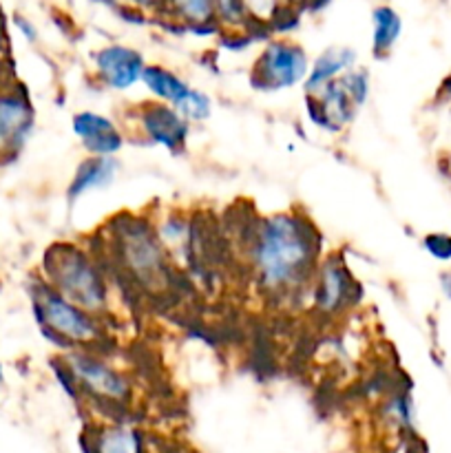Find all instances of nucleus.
Listing matches in <instances>:
<instances>
[{
	"instance_id": "obj_24",
	"label": "nucleus",
	"mask_w": 451,
	"mask_h": 453,
	"mask_svg": "<svg viewBox=\"0 0 451 453\" xmlns=\"http://www.w3.org/2000/svg\"><path fill=\"white\" fill-rule=\"evenodd\" d=\"M423 248L429 257L436 261H451V234L447 233H432L423 237Z\"/></svg>"
},
{
	"instance_id": "obj_21",
	"label": "nucleus",
	"mask_w": 451,
	"mask_h": 453,
	"mask_svg": "<svg viewBox=\"0 0 451 453\" xmlns=\"http://www.w3.org/2000/svg\"><path fill=\"white\" fill-rule=\"evenodd\" d=\"M340 84L348 91V96L352 97V102L356 104V109H361L367 100H370V91H371V78L370 71L363 69V66H354L352 71L340 78Z\"/></svg>"
},
{
	"instance_id": "obj_11",
	"label": "nucleus",
	"mask_w": 451,
	"mask_h": 453,
	"mask_svg": "<svg viewBox=\"0 0 451 453\" xmlns=\"http://www.w3.org/2000/svg\"><path fill=\"white\" fill-rule=\"evenodd\" d=\"M35 113L29 97L13 88L0 91V157L16 155L34 131Z\"/></svg>"
},
{
	"instance_id": "obj_28",
	"label": "nucleus",
	"mask_w": 451,
	"mask_h": 453,
	"mask_svg": "<svg viewBox=\"0 0 451 453\" xmlns=\"http://www.w3.org/2000/svg\"><path fill=\"white\" fill-rule=\"evenodd\" d=\"M281 3L286 4V7H303V4L314 3V0H281Z\"/></svg>"
},
{
	"instance_id": "obj_29",
	"label": "nucleus",
	"mask_w": 451,
	"mask_h": 453,
	"mask_svg": "<svg viewBox=\"0 0 451 453\" xmlns=\"http://www.w3.org/2000/svg\"><path fill=\"white\" fill-rule=\"evenodd\" d=\"M4 383H7V376H4V365L3 361H0V389L4 388Z\"/></svg>"
},
{
	"instance_id": "obj_15",
	"label": "nucleus",
	"mask_w": 451,
	"mask_h": 453,
	"mask_svg": "<svg viewBox=\"0 0 451 453\" xmlns=\"http://www.w3.org/2000/svg\"><path fill=\"white\" fill-rule=\"evenodd\" d=\"M84 453H146L144 436L126 423H104L84 438Z\"/></svg>"
},
{
	"instance_id": "obj_10",
	"label": "nucleus",
	"mask_w": 451,
	"mask_h": 453,
	"mask_svg": "<svg viewBox=\"0 0 451 453\" xmlns=\"http://www.w3.org/2000/svg\"><path fill=\"white\" fill-rule=\"evenodd\" d=\"M305 113L317 128L339 135L354 122L358 109L339 78L314 96H305Z\"/></svg>"
},
{
	"instance_id": "obj_1",
	"label": "nucleus",
	"mask_w": 451,
	"mask_h": 453,
	"mask_svg": "<svg viewBox=\"0 0 451 453\" xmlns=\"http://www.w3.org/2000/svg\"><path fill=\"white\" fill-rule=\"evenodd\" d=\"M318 246L317 228L303 212H274L256 219L246 255L261 292L286 299L310 288L318 265Z\"/></svg>"
},
{
	"instance_id": "obj_2",
	"label": "nucleus",
	"mask_w": 451,
	"mask_h": 453,
	"mask_svg": "<svg viewBox=\"0 0 451 453\" xmlns=\"http://www.w3.org/2000/svg\"><path fill=\"white\" fill-rule=\"evenodd\" d=\"M111 252L119 273L149 295H162L172 286L175 264L159 242L153 221L122 215L109 226Z\"/></svg>"
},
{
	"instance_id": "obj_7",
	"label": "nucleus",
	"mask_w": 451,
	"mask_h": 453,
	"mask_svg": "<svg viewBox=\"0 0 451 453\" xmlns=\"http://www.w3.org/2000/svg\"><path fill=\"white\" fill-rule=\"evenodd\" d=\"M358 288L352 273L340 257H327L318 261L310 281V299L314 312L321 317H340L356 301Z\"/></svg>"
},
{
	"instance_id": "obj_22",
	"label": "nucleus",
	"mask_w": 451,
	"mask_h": 453,
	"mask_svg": "<svg viewBox=\"0 0 451 453\" xmlns=\"http://www.w3.org/2000/svg\"><path fill=\"white\" fill-rule=\"evenodd\" d=\"M217 13V22H221L228 29H243L248 25L246 7H243V0H212Z\"/></svg>"
},
{
	"instance_id": "obj_9",
	"label": "nucleus",
	"mask_w": 451,
	"mask_h": 453,
	"mask_svg": "<svg viewBox=\"0 0 451 453\" xmlns=\"http://www.w3.org/2000/svg\"><path fill=\"white\" fill-rule=\"evenodd\" d=\"M146 60L137 49L126 44H106L93 53V73L109 91H128L141 82Z\"/></svg>"
},
{
	"instance_id": "obj_18",
	"label": "nucleus",
	"mask_w": 451,
	"mask_h": 453,
	"mask_svg": "<svg viewBox=\"0 0 451 453\" xmlns=\"http://www.w3.org/2000/svg\"><path fill=\"white\" fill-rule=\"evenodd\" d=\"M162 7H168L177 20L195 29H206L217 22L212 0H164Z\"/></svg>"
},
{
	"instance_id": "obj_23",
	"label": "nucleus",
	"mask_w": 451,
	"mask_h": 453,
	"mask_svg": "<svg viewBox=\"0 0 451 453\" xmlns=\"http://www.w3.org/2000/svg\"><path fill=\"white\" fill-rule=\"evenodd\" d=\"M243 7H246L248 20L272 22L277 20L286 4L281 0H243Z\"/></svg>"
},
{
	"instance_id": "obj_14",
	"label": "nucleus",
	"mask_w": 451,
	"mask_h": 453,
	"mask_svg": "<svg viewBox=\"0 0 451 453\" xmlns=\"http://www.w3.org/2000/svg\"><path fill=\"white\" fill-rule=\"evenodd\" d=\"M358 66V53L352 47H327L310 62V73L303 82L305 96H314L327 84L343 78L348 71Z\"/></svg>"
},
{
	"instance_id": "obj_27",
	"label": "nucleus",
	"mask_w": 451,
	"mask_h": 453,
	"mask_svg": "<svg viewBox=\"0 0 451 453\" xmlns=\"http://www.w3.org/2000/svg\"><path fill=\"white\" fill-rule=\"evenodd\" d=\"M438 283H440V292L447 301H451V270H445L438 277Z\"/></svg>"
},
{
	"instance_id": "obj_26",
	"label": "nucleus",
	"mask_w": 451,
	"mask_h": 453,
	"mask_svg": "<svg viewBox=\"0 0 451 453\" xmlns=\"http://www.w3.org/2000/svg\"><path fill=\"white\" fill-rule=\"evenodd\" d=\"M13 25H16V29L20 31L22 38H25L27 42H35V40H38V29H35L34 22H29L27 18L16 16L13 18Z\"/></svg>"
},
{
	"instance_id": "obj_4",
	"label": "nucleus",
	"mask_w": 451,
	"mask_h": 453,
	"mask_svg": "<svg viewBox=\"0 0 451 453\" xmlns=\"http://www.w3.org/2000/svg\"><path fill=\"white\" fill-rule=\"evenodd\" d=\"M31 310L44 339L62 348L65 352L80 348H93L104 339L102 319L93 317L80 305L71 303L42 279L31 283Z\"/></svg>"
},
{
	"instance_id": "obj_5",
	"label": "nucleus",
	"mask_w": 451,
	"mask_h": 453,
	"mask_svg": "<svg viewBox=\"0 0 451 453\" xmlns=\"http://www.w3.org/2000/svg\"><path fill=\"white\" fill-rule=\"evenodd\" d=\"M62 363L73 379L78 398L93 401L109 410H126L133 401V385L118 367L88 348L69 349Z\"/></svg>"
},
{
	"instance_id": "obj_8",
	"label": "nucleus",
	"mask_w": 451,
	"mask_h": 453,
	"mask_svg": "<svg viewBox=\"0 0 451 453\" xmlns=\"http://www.w3.org/2000/svg\"><path fill=\"white\" fill-rule=\"evenodd\" d=\"M135 124L141 140L168 153H181L188 144L190 124L171 104L155 100L144 102L135 109Z\"/></svg>"
},
{
	"instance_id": "obj_13",
	"label": "nucleus",
	"mask_w": 451,
	"mask_h": 453,
	"mask_svg": "<svg viewBox=\"0 0 451 453\" xmlns=\"http://www.w3.org/2000/svg\"><path fill=\"white\" fill-rule=\"evenodd\" d=\"M119 175V159L118 157H96L88 155L75 166L73 177L66 186V199L75 203L84 195L96 193V190H106Z\"/></svg>"
},
{
	"instance_id": "obj_30",
	"label": "nucleus",
	"mask_w": 451,
	"mask_h": 453,
	"mask_svg": "<svg viewBox=\"0 0 451 453\" xmlns=\"http://www.w3.org/2000/svg\"><path fill=\"white\" fill-rule=\"evenodd\" d=\"M0 31H3V13H0Z\"/></svg>"
},
{
	"instance_id": "obj_3",
	"label": "nucleus",
	"mask_w": 451,
	"mask_h": 453,
	"mask_svg": "<svg viewBox=\"0 0 451 453\" xmlns=\"http://www.w3.org/2000/svg\"><path fill=\"white\" fill-rule=\"evenodd\" d=\"M42 281L49 288L80 305L93 317H106L111 305V286L100 257L87 246L73 242L53 243L44 250L40 265Z\"/></svg>"
},
{
	"instance_id": "obj_25",
	"label": "nucleus",
	"mask_w": 451,
	"mask_h": 453,
	"mask_svg": "<svg viewBox=\"0 0 451 453\" xmlns=\"http://www.w3.org/2000/svg\"><path fill=\"white\" fill-rule=\"evenodd\" d=\"M106 3L115 4V7L133 9V12H150V9H159L164 0H106Z\"/></svg>"
},
{
	"instance_id": "obj_16",
	"label": "nucleus",
	"mask_w": 451,
	"mask_h": 453,
	"mask_svg": "<svg viewBox=\"0 0 451 453\" xmlns=\"http://www.w3.org/2000/svg\"><path fill=\"white\" fill-rule=\"evenodd\" d=\"M141 84L155 97V102H164L171 106H175L190 88V84L180 73L162 65H146Z\"/></svg>"
},
{
	"instance_id": "obj_19",
	"label": "nucleus",
	"mask_w": 451,
	"mask_h": 453,
	"mask_svg": "<svg viewBox=\"0 0 451 453\" xmlns=\"http://www.w3.org/2000/svg\"><path fill=\"white\" fill-rule=\"evenodd\" d=\"M383 416L398 432H416V405L409 392H398L383 405Z\"/></svg>"
},
{
	"instance_id": "obj_12",
	"label": "nucleus",
	"mask_w": 451,
	"mask_h": 453,
	"mask_svg": "<svg viewBox=\"0 0 451 453\" xmlns=\"http://www.w3.org/2000/svg\"><path fill=\"white\" fill-rule=\"evenodd\" d=\"M71 131L80 146L96 157H115L124 149V133L113 118L97 111H78L71 118Z\"/></svg>"
},
{
	"instance_id": "obj_6",
	"label": "nucleus",
	"mask_w": 451,
	"mask_h": 453,
	"mask_svg": "<svg viewBox=\"0 0 451 453\" xmlns=\"http://www.w3.org/2000/svg\"><path fill=\"white\" fill-rule=\"evenodd\" d=\"M310 73V58L292 40H270L252 65L250 82L259 91H287L303 87Z\"/></svg>"
},
{
	"instance_id": "obj_17",
	"label": "nucleus",
	"mask_w": 451,
	"mask_h": 453,
	"mask_svg": "<svg viewBox=\"0 0 451 453\" xmlns=\"http://www.w3.org/2000/svg\"><path fill=\"white\" fill-rule=\"evenodd\" d=\"M402 34V18L389 4H380L371 12V51L376 58H385Z\"/></svg>"
},
{
	"instance_id": "obj_20",
	"label": "nucleus",
	"mask_w": 451,
	"mask_h": 453,
	"mask_svg": "<svg viewBox=\"0 0 451 453\" xmlns=\"http://www.w3.org/2000/svg\"><path fill=\"white\" fill-rule=\"evenodd\" d=\"M175 109L188 124H202L212 115V100L208 93L190 87L188 93L177 102Z\"/></svg>"
}]
</instances>
